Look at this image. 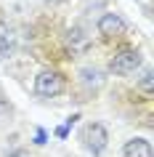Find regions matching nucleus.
Here are the masks:
<instances>
[{"instance_id": "nucleus-2", "label": "nucleus", "mask_w": 154, "mask_h": 157, "mask_svg": "<svg viewBox=\"0 0 154 157\" xmlns=\"http://www.w3.org/2000/svg\"><path fill=\"white\" fill-rule=\"evenodd\" d=\"M80 141H82V147L88 149V152L101 155V152L106 149L109 136H106V128L101 123H88L85 128H82V133H80Z\"/></svg>"}, {"instance_id": "nucleus-12", "label": "nucleus", "mask_w": 154, "mask_h": 157, "mask_svg": "<svg viewBox=\"0 0 154 157\" xmlns=\"http://www.w3.org/2000/svg\"><path fill=\"white\" fill-rule=\"evenodd\" d=\"M66 133H69V128H66V125H61V128H56V136H58V139H66Z\"/></svg>"}, {"instance_id": "nucleus-6", "label": "nucleus", "mask_w": 154, "mask_h": 157, "mask_svg": "<svg viewBox=\"0 0 154 157\" xmlns=\"http://www.w3.org/2000/svg\"><path fill=\"white\" fill-rule=\"evenodd\" d=\"M80 77L85 85H101L104 83V75H101V69H96V67H85V69H80Z\"/></svg>"}, {"instance_id": "nucleus-5", "label": "nucleus", "mask_w": 154, "mask_h": 157, "mask_svg": "<svg viewBox=\"0 0 154 157\" xmlns=\"http://www.w3.org/2000/svg\"><path fill=\"white\" fill-rule=\"evenodd\" d=\"M122 155L125 157H152V144L146 139H130L125 141V147H122Z\"/></svg>"}, {"instance_id": "nucleus-4", "label": "nucleus", "mask_w": 154, "mask_h": 157, "mask_svg": "<svg viewBox=\"0 0 154 157\" xmlns=\"http://www.w3.org/2000/svg\"><path fill=\"white\" fill-rule=\"evenodd\" d=\"M125 29H128V24H125V19L120 13H104L98 19V32L104 37H120Z\"/></svg>"}, {"instance_id": "nucleus-15", "label": "nucleus", "mask_w": 154, "mask_h": 157, "mask_svg": "<svg viewBox=\"0 0 154 157\" xmlns=\"http://www.w3.org/2000/svg\"><path fill=\"white\" fill-rule=\"evenodd\" d=\"M43 3H58V0H43Z\"/></svg>"}, {"instance_id": "nucleus-11", "label": "nucleus", "mask_w": 154, "mask_h": 157, "mask_svg": "<svg viewBox=\"0 0 154 157\" xmlns=\"http://www.w3.org/2000/svg\"><path fill=\"white\" fill-rule=\"evenodd\" d=\"M77 120H80V115H77V112H74L72 117H66V123H64V125H66V128H72V125L77 123Z\"/></svg>"}, {"instance_id": "nucleus-3", "label": "nucleus", "mask_w": 154, "mask_h": 157, "mask_svg": "<svg viewBox=\"0 0 154 157\" xmlns=\"http://www.w3.org/2000/svg\"><path fill=\"white\" fill-rule=\"evenodd\" d=\"M138 67H141V53L138 51H117L112 56V61H109V69H112L114 75H130V72H136Z\"/></svg>"}, {"instance_id": "nucleus-7", "label": "nucleus", "mask_w": 154, "mask_h": 157, "mask_svg": "<svg viewBox=\"0 0 154 157\" xmlns=\"http://www.w3.org/2000/svg\"><path fill=\"white\" fill-rule=\"evenodd\" d=\"M11 53V32H8V24L0 21V59H8Z\"/></svg>"}, {"instance_id": "nucleus-1", "label": "nucleus", "mask_w": 154, "mask_h": 157, "mask_svg": "<svg viewBox=\"0 0 154 157\" xmlns=\"http://www.w3.org/2000/svg\"><path fill=\"white\" fill-rule=\"evenodd\" d=\"M61 91H64V75L56 72V69H43L35 77V93L43 99H53Z\"/></svg>"}, {"instance_id": "nucleus-10", "label": "nucleus", "mask_w": 154, "mask_h": 157, "mask_svg": "<svg viewBox=\"0 0 154 157\" xmlns=\"http://www.w3.org/2000/svg\"><path fill=\"white\" fill-rule=\"evenodd\" d=\"M35 144H45V131H43V128L35 133Z\"/></svg>"}, {"instance_id": "nucleus-14", "label": "nucleus", "mask_w": 154, "mask_h": 157, "mask_svg": "<svg viewBox=\"0 0 154 157\" xmlns=\"http://www.w3.org/2000/svg\"><path fill=\"white\" fill-rule=\"evenodd\" d=\"M3 112H6V104H3V101H0V115H3Z\"/></svg>"}, {"instance_id": "nucleus-9", "label": "nucleus", "mask_w": 154, "mask_h": 157, "mask_svg": "<svg viewBox=\"0 0 154 157\" xmlns=\"http://www.w3.org/2000/svg\"><path fill=\"white\" fill-rule=\"evenodd\" d=\"M141 88L146 93H152V69H144V77H141Z\"/></svg>"}, {"instance_id": "nucleus-13", "label": "nucleus", "mask_w": 154, "mask_h": 157, "mask_svg": "<svg viewBox=\"0 0 154 157\" xmlns=\"http://www.w3.org/2000/svg\"><path fill=\"white\" fill-rule=\"evenodd\" d=\"M11 157H27V155H24V152H16V155H11Z\"/></svg>"}, {"instance_id": "nucleus-8", "label": "nucleus", "mask_w": 154, "mask_h": 157, "mask_svg": "<svg viewBox=\"0 0 154 157\" xmlns=\"http://www.w3.org/2000/svg\"><path fill=\"white\" fill-rule=\"evenodd\" d=\"M69 43H72V48H85V45H88V40H85V35H82L80 29H72V32H69Z\"/></svg>"}]
</instances>
